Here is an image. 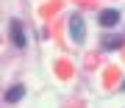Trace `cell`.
<instances>
[{
    "label": "cell",
    "mask_w": 125,
    "mask_h": 108,
    "mask_svg": "<svg viewBox=\"0 0 125 108\" xmlns=\"http://www.w3.org/2000/svg\"><path fill=\"white\" fill-rule=\"evenodd\" d=\"M97 22L103 28H114L117 22H120V11H117V9H103L100 17H97Z\"/></svg>",
    "instance_id": "3"
},
{
    "label": "cell",
    "mask_w": 125,
    "mask_h": 108,
    "mask_svg": "<svg viewBox=\"0 0 125 108\" xmlns=\"http://www.w3.org/2000/svg\"><path fill=\"white\" fill-rule=\"evenodd\" d=\"M103 47L106 50H117V47H122V36H106V39H103Z\"/></svg>",
    "instance_id": "5"
},
{
    "label": "cell",
    "mask_w": 125,
    "mask_h": 108,
    "mask_svg": "<svg viewBox=\"0 0 125 108\" xmlns=\"http://www.w3.org/2000/svg\"><path fill=\"white\" fill-rule=\"evenodd\" d=\"M70 39L75 45H83V39H86V28H83L81 14H70Z\"/></svg>",
    "instance_id": "2"
},
{
    "label": "cell",
    "mask_w": 125,
    "mask_h": 108,
    "mask_svg": "<svg viewBox=\"0 0 125 108\" xmlns=\"http://www.w3.org/2000/svg\"><path fill=\"white\" fill-rule=\"evenodd\" d=\"M120 91H125V81H122V86H120Z\"/></svg>",
    "instance_id": "6"
},
{
    "label": "cell",
    "mask_w": 125,
    "mask_h": 108,
    "mask_svg": "<svg viewBox=\"0 0 125 108\" xmlns=\"http://www.w3.org/2000/svg\"><path fill=\"white\" fill-rule=\"evenodd\" d=\"M9 36H11V45L17 47V50H25L28 47V36H25L20 19H11V22H9Z\"/></svg>",
    "instance_id": "1"
},
{
    "label": "cell",
    "mask_w": 125,
    "mask_h": 108,
    "mask_svg": "<svg viewBox=\"0 0 125 108\" xmlns=\"http://www.w3.org/2000/svg\"><path fill=\"white\" fill-rule=\"evenodd\" d=\"M25 97V86H11V89L9 91H6V103H20V100H22Z\"/></svg>",
    "instance_id": "4"
}]
</instances>
